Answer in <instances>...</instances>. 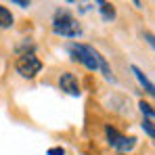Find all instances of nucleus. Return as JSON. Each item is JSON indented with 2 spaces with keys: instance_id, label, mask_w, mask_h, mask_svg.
<instances>
[{
  "instance_id": "4",
  "label": "nucleus",
  "mask_w": 155,
  "mask_h": 155,
  "mask_svg": "<svg viewBox=\"0 0 155 155\" xmlns=\"http://www.w3.org/2000/svg\"><path fill=\"white\" fill-rule=\"evenodd\" d=\"M105 134H107V143L113 149H117L120 153H126L130 149H134V145H136V138L134 136H126V134L117 132L115 128H111V126L105 128Z\"/></svg>"
},
{
  "instance_id": "14",
  "label": "nucleus",
  "mask_w": 155,
  "mask_h": 155,
  "mask_svg": "<svg viewBox=\"0 0 155 155\" xmlns=\"http://www.w3.org/2000/svg\"><path fill=\"white\" fill-rule=\"evenodd\" d=\"M132 2H134V6H136V8H140V0H132Z\"/></svg>"
},
{
  "instance_id": "2",
  "label": "nucleus",
  "mask_w": 155,
  "mask_h": 155,
  "mask_svg": "<svg viewBox=\"0 0 155 155\" xmlns=\"http://www.w3.org/2000/svg\"><path fill=\"white\" fill-rule=\"evenodd\" d=\"M52 31L61 38H78V36H82V25L69 11L59 8L52 15Z\"/></svg>"
},
{
  "instance_id": "6",
  "label": "nucleus",
  "mask_w": 155,
  "mask_h": 155,
  "mask_svg": "<svg viewBox=\"0 0 155 155\" xmlns=\"http://www.w3.org/2000/svg\"><path fill=\"white\" fill-rule=\"evenodd\" d=\"M130 69H132L134 78L138 80V84L145 88V92H147V94H151V97L155 99V84H153V82H151L147 76H145V71H143L140 67H136V65H130Z\"/></svg>"
},
{
  "instance_id": "7",
  "label": "nucleus",
  "mask_w": 155,
  "mask_h": 155,
  "mask_svg": "<svg viewBox=\"0 0 155 155\" xmlns=\"http://www.w3.org/2000/svg\"><path fill=\"white\" fill-rule=\"evenodd\" d=\"M94 4H99L97 8H99L103 21H113V19L117 17V11H115V6H113L109 0H94Z\"/></svg>"
},
{
  "instance_id": "5",
  "label": "nucleus",
  "mask_w": 155,
  "mask_h": 155,
  "mask_svg": "<svg viewBox=\"0 0 155 155\" xmlns=\"http://www.w3.org/2000/svg\"><path fill=\"white\" fill-rule=\"evenodd\" d=\"M59 88H61L63 92H67L69 97H80V94H82L78 76L71 74V71H63V74L59 76Z\"/></svg>"
},
{
  "instance_id": "15",
  "label": "nucleus",
  "mask_w": 155,
  "mask_h": 155,
  "mask_svg": "<svg viewBox=\"0 0 155 155\" xmlns=\"http://www.w3.org/2000/svg\"><path fill=\"white\" fill-rule=\"evenodd\" d=\"M117 155H124V153H117Z\"/></svg>"
},
{
  "instance_id": "11",
  "label": "nucleus",
  "mask_w": 155,
  "mask_h": 155,
  "mask_svg": "<svg viewBox=\"0 0 155 155\" xmlns=\"http://www.w3.org/2000/svg\"><path fill=\"white\" fill-rule=\"evenodd\" d=\"M143 130L151 136V138H155V126H151V124H147V122H143Z\"/></svg>"
},
{
  "instance_id": "13",
  "label": "nucleus",
  "mask_w": 155,
  "mask_h": 155,
  "mask_svg": "<svg viewBox=\"0 0 155 155\" xmlns=\"http://www.w3.org/2000/svg\"><path fill=\"white\" fill-rule=\"evenodd\" d=\"M11 2H15V4L21 6V8H27V6L31 4V0H11Z\"/></svg>"
},
{
  "instance_id": "8",
  "label": "nucleus",
  "mask_w": 155,
  "mask_h": 155,
  "mask_svg": "<svg viewBox=\"0 0 155 155\" xmlns=\"http://www.w3.org/2000/svg\"><path fill=\"white\" fill-rule=\"evenodd\" d=\"M138 109H140L145 122L151 124V126H155V109H153V107H151L149 103H145V101H140V103H138Z\"/></svg>"
},
{
  "instance_id": "12",
  "label": "nucleus",
  "mask_w": 155,
  "mask_h": 155,
  "mask_svg": "<svg viewBox=\"0 0 155 155\" xmlns=\"http://www.w3.org/2000/svg\"><path fill=\"white\" fill-rule=\"evenodd\" d=\"M46 155H65V149L63 147H51L46 151Z\"/></svg>"
},
{
  "instance_id": "3",
  "label": "nucleus",
  "mask_w": 155,
  "mask_h": 155,
  "mask_svg": "<svg viewBox=\"0 0 155 155\" xmlns=\"http://www.w3.org/2000/svg\"><path fill=\"white\" fill-rule=\"evenodd\" d=\"M15 69H17V74L21 78L31 80V78H36L42 71V61L36 57L34 51H25V52L19 54V59H17V63H15Z\"/></svg>"
},
{
  "instance_id": "9",
  "label": "nucleus",
  "mask_w": 155,
  "mask_h": 155,
  "mask_svg": "<svg viewBox=\"0 0 155 155\" xmlns=\"http://www.w3.org/2000/svg\"><path fill=\"white\" fill-rule=\"evenodd\" d=\"M13 21H15L13 13H11L6 6L0 4V29H8V27H13Z\"/></svg>"
},
{
  "instance_id": "1",
  "label": "nucleus",
  "mask_w": 155,
  "mask_h": 155,
  "mask_svg": "<svg viewBox=\"0 0 155 155\" xmlns=\"http://www.w3.org/2000/svg\"><path fill=\"white\" fill-rule=\"evenodd\" d=\"M67 52H69L71 61H76V63H80V65H84V67L90 69V71H99V69H103V65L107 63V59H105L94 46H90V44L71 42V44L67 46Z\"/></svg>"
},
{
  "instance_id": "10",
  "label": "nucleus",
  "mask_w": 155,
  "mask_h": 155,
  "mask_svg": "<svg viewBox=\"0 0 155 155\" xmlns=\"http://www.w3.org/2000/svg\"><path fill=\"white\" fill-rule=\"evenodd\" d=\"M143 38L147 40V44L155 51V34H151V31H143Z\"/></svg>"
}]
</instances>
